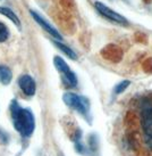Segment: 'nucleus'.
<instances>
[{"label": "nucleus", "instance_id": "1", "mask_svg": "<svg viewBox=\"0 0 152 156\" xmlns=\"http://www.w3.org/2000/svg\"><path fill=\"white\" fill-rule=\"evenodd\" d=\"M10 114L15 129L22 134L24 138L30 137L35 128V120L33 113L29 108H23L16 100L10 104Z\"/></svg>", "mask_w": 152, "mask_h": 156}, {"label": "nucleus", "instance_id": "2", "mask_svg": "<svg viewBox=\"0 0 152 156\" xmlns=\"http://www.w3.org/2000/svg\"><path fill=\"white\" fill-rule=\"evenodd\" d=\"M62 100L68 107L73 108L74 111L81 114L84 119H86L87 121L90 122V101L86 97L81 95H77L75 92H66L62 96Z\"/></svg>", "mask_w": 152, "mask_h": 156}, {"label": "nucleus", "instance_id": "3", "mask_svg": "<svg viewBox=\"0 0 152 156\" xmlns=\"http://www.w3.org/2000/svg\"><path fill=\"white\" fill-rule=\"evenodd\" d=\"M140 122L147 139H152V101L142 99L140 103Z\"/></svg>", "mask_w": 152, "mask_h": 156}, {"label": "nucleus", "instance_id": "4", "mask_svg": "<svg viewBox=\"0 0 152 156\" xmlns=\"http://www.w3.org/2000/svg\"><path fill=\"white\" fill-rule=\"evenodd\" d=\"M53 64H55V67L58 69V72H60L62 82H64L66 87L75 88L77 86V76H76V74L70 69L68 64L60 56H55Z\"/></svg>", "mask_w": 152, "mask_h": 156}, {"label": "nucleus", "instance_id": "5", "mask_svg": "<svg viewBox=\"0 0 152 156\" xmlns=\"http://www.w3.org/2000/svg\"><path fill=\"white\" fill-rule=\"evenodd\" d=\"M94 7H96V12L100 14L102 17H104L106 20L110 21V22L115 23V24H117V25H122V26H127L130 24L125 16L118 14L117 12H115L113 9L108 7V6L104 5L103 2L96 1V2H94Z\"/></svg>", "mask_w": 152, "mask_h": 156}, {"label": "nucleus", "instance_id": "6", "mask_svg": "<svg viewBox=\"0 0 152 156\" xmlns=\"http://www.w3.org/2000/svg\"><path fill=\"white\" fill-rule=\"evenodd\" d=\"M30 14L35 22L38 23V24H39V25L41 26V27H42L47 33H49V34L51 35L53 39L58 40V41H61V40H62V37H61V34L58 32V30H57L56 27L52 25V24H50V23H49L48 21L43 17V16H41L39 13H36V12H34V10H31Z\"/></svg>", "mask_w": 152, "mask_h": 156}, {"label": "nucleus", "instance_id": "7", "mask_svg": "<svg viewBox=\"0 0 152 156\" xmlns=\"http://www.w3.org/2000/svg\"><path fill=\"white\" fill-rule=\"evenodd\" d=\"M18 86L21 90L27 96H34L36 91V84H35L34 79L29 74H24L18 79Z\"/></svg>", "mask_w": 152, "mask_h": 156}, {"label": "nucleus", "instance_id": "8", "mask_svg": "<svg viewBox=\"0 0 152 156\" xmlns=\"http://www.w3.org/2000/svg\"><path fill=\"white\" fill-rule=\"evenodd\" d=\"M0 15H2L5 17H7L8 20H10L14 23V25L17 26L18 29H22V22L21 20L18 18V16L14 13L13 10L8 7H4V6H0Z\"/></svg>", "mask_w": 152, "mask_h": 156}, {"label": "nucleus", "instance_id": "9", "mask_svg": "<svg viewBox=\"0 0 152 156\" xmlns=\"http://www.w3.org/2000/svg\"><path fill=\"white\" fill-rule=\"evenodd\" d=\"M53 44H55V46H56V47L58 48L61 52H64L68 58L73 59V61H76V59H77V55H76V52H75L70 47L66 46V44H64L61 41H58V40H55V41H53Z\"/></svg>", "mask_w": 152, "mask_h": 156}, {"label": "nucleus", "instance_id": "10", "mask_svg": "<svg viewBox=\"0 0 152 156\" xmlns=\"http://www.w3.org/2000/svg\"><path fill=\"white\" fill-rule=\"evenodd\" d=\"M13 79V73L8 66L0 65V83L2 84H9Z\"/></svg>", "mask_w": 152, "mask_h": 156}, {"label": "nucleus", "instance_id": "11", "mask_svg": "<svg viewBox=\"0 0 152 156\" xmlns=\"http://www.w3.org/2000/svg\"><path fill=\"white\" fill-rule=\"evenodd\" d=\"M130 86V80H124V81L117 83V84L115 86V88H113V94H115V95H120V94H123Z\"/></svg>", "mask_w": 152, "mask_h": 156}, {"label": "nucleus", "instance_id": "12", "mask_svg": "<svg viewBox=\"0 0 152 156\" xmlns=\"http://www.w3.org/2000/svg\"><path fill=\"white\" fill-rule=\"evenodd\" d=\"M9 35H10V33H9L8 27L5 25L2 22H0V44L7 41L9 38Z\"/></svg>", "mask_w": 152, "mask_h": 156}, {"label": "nucleus", "instance_id": "13", "mask_svg": "<svg viewBox=\"0 0 152 156\" xmlns=\"http://www.w3.org/2000/svg\"><path fill=\"white\" fill-rule=\"evenodd\" d=\"M0 139H4V143H6L7 141V134L5 133L4 131L0 130Z\"/></svg>", "mask_w": 152, "mask_h": 156}, {"label": "nucleus", "instance_id": "14", "mask_svg": "<svg viewBox=\"0 0 152 156\" xmlns=\"http://www.w3.org/2000/svg\"><path fill=\"white\" fill-rule=\"evenodd\" d=\"M125 1H126V0H125Z\"/></svg>", "mask_w": 152, "mask_h": 156}]
</instances>
